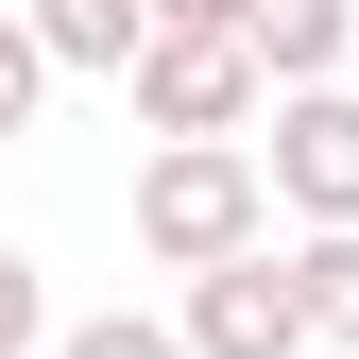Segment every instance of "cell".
Instances as JSON below:
<instances>
[{"mask_svg":"<svg viewBox=\"0 0 359 359\" xmlns=\"http://www.w3.org/2000/svg\"><path fill=\"white\" fill-rule=\"evenodd\" d=\"M291 222H359V86H274V137H240Z\"/></svg>","mask_w":359,"mask_h":359,"instance_id":"7a4b0ae2","label":"cell"},{"mask_svg":"<svg viewBox=\"0 0 359 359\" xmlns=\"http://www.w3.org/2000/svg\"><path fill=\"white\" fill-rule=\"evenodd\" d=\"M34 342H52V274L0 240V359H34Z\"/></svg>","mask_w":359,"mask_h":359,"instance_id":"30bf717a","label":"cell"},{"mask_svg":"<svg viewBox=\"0 0 359 359\" xmlns=\"http://www.w3.org/2000/svg\"><path fill=\"white\" fill-rule=\"evenodd\" d=\"M274 274H291V308H308V342H342V359H359V222L274 240Z\"/></svg>","mask_w":359,"mask_h":359,"instance_id":"8992f818","label":"cell"},{"mask_svg":"<svg viewBox=\"0 0 359 359\" xmlns=\"http://www.w3.org/2000/svg\"><path fill=\"white\" fill-rule=\"evenodd\" d=\"M52 359H189V342H171L154 308H86V325H52Z\"/></svg>","mask_w":359,"mask_h":359,"instance_id":"ba28073f","label":"cell"},{"mask_svg":"<svg viewBox=\"0 0 359 359\" xmlns=\"http://www.w3.org/2000/svg\"><path fill=\"white\" fill-rule=\"evenodd\" d=\"M154 34H240V0H154Z\"/></svg>","mask_w":359,"mask_h":359,"instance_id":"8fae6325","label":"cell"},{"mask_svg":"<svg viewBox=\"0 0 359 359\" xmlns=\"http://www.w3.org/2000/svg\"><path fill=\"white\" fill-rule=\"evenodd\" d=\"M137 137H257V52L240 34H137Z\"/></svg>","mask_w":359,"mask_h":359,"instance_id":"3957f363","label":"cell"},{"mask_svg":"<svg viewBox=\"0 0 359 359\" xmlns=\"http://www.w3.org/2000/svg\"><path fill=\"white\" fill-rule=\"evenodd\" d=\"M171 342H189V359H308V308H291V274H274V240L205 257L189 308H171Z\"/></svg>","mask_w":359,"mask_h":359,"instance_id":"277c9868","label":"cell"},{"mask_svg":"<svg viewBox=\"0 0 359 359\" xmlns=\"http://www.w3.org/2000/svg\"><path fill=\"white\" fill-rule=\"evenodd\" d=\"M240 240H274L257 154L240 137H154V171H137V257H154V274H205V257H240Z\"/></svg>","mask_w":359,"mask_h":359,"instance_id":"6da1fadb","label":"cell"},{"mask_svg":"<svg viewBox=\"0 0 359 359\" xmlns=\"http://www.w3.org/2000/svg\"><path fill=\"white\" fill-rule=\"evenodd\" d=\"M18 34L52 69H137V34H154V0H18Z\"/></svg>","mask_w":359,"mask_h":359,"instance_id":"52a82bcc","label":"cell"},{"mask_svg":"<svg viewBox=\"0 0 359 359\" xmlns=\"http://www.w3.org/2000/svg\"><path fill=\"white\" fill-rule=\"evenodd\" d=\"M240 52H257V86H342L359 0H240Z\"/></svg>","mask_w":359,"mask_h":359,"instance_id":"5b68a950","label":"cell"},{"mask_svg":"<svg viewBox=\"0 0 359 359\" xmlns=\"http://www.w3.org/2000/svg\"><path fill=\"white\" fill-rule=\"evenodd\" d=\"M34 103H52V52H34L18 0H0V137H34Z\"/></svg>","mask_w":359,"mask_h":359,"instance_id":"9c48e42d","label":"cell"}]
</instances>
